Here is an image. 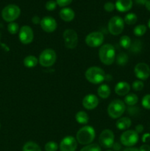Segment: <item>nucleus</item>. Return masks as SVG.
Returning a JSON list of instances; mask_svg holds the SVG:
<instances>
[{
	"mask_svg": "<svg viewBox=\"0 0 150 151\" xmlns=\"http://www.w3.org/2000/svg\"><path fill=\"white\" fill-rule=\"evenodd\" d=\"M99 101L95 94H89L85 96L82 100V106L87 110H93L98 106Z\"/></svg>",
	"mask_w": 150,
	"mask_h": 151,
	"instance_id": "16",
	"label": "nucleus"
},
{
	"mask_svg": "<svg viewBox=\"0 0 150 151\" xmlns=\"http://www.w3.org/2000/svg\"><path fill=\"white\" fill-rule=\"evenodd\" d=\"M0 127H1V125H0Z\"/></svg>",
	"mask_w": 150,
	"mask_h": 151,
	"instance_id": "49",
	"label": "nucleus"
},
{
	"mask_svg": "<svg viewBox=\"0 0 150 151\" xmlns=\"http://www.w3.org/2000/svg\"><path fill=\"white\" fill-rule=\"evenodd\" d=\"M107 151H113V150H107Z\"/></svg>",
	"mask_w": 150,
	"mask_h": 151,
	"instance_id": "48",
	"label": "nucleus"
},
{
	"mask_svg": "<svg viewBox=\"0 0 150 151\" xmlns=\"http://www.w3.org/2000/svg\"><path fill=\"white\" fill-rule=\"evenodd\" d=\"M131 125H132V121L130 118L127 116L119 118L116 123V128L120 131H126L128 128H130Z\"/></svg>",
	"mask_w": 150,
	"mask_h": 151,
	"instance_id": "20",
	"label": "nucleus"
},
{
	"mask_svg": "<svg viewBox=\"0 0 150 151\" xmlns=\"http://www.w3.org/2000/svg\"><path fill=\"white\" fill-rule=\"evenodd\" d=\"M138 97L134 93H129L124 97V103L129 106H134L138 103Z\"/></svg>",
	"mask_w": 150,
	"mask_h": 151,
	"instance_id": "24",
	"label": "nucleus"
},
{
	"mask_svg": "<svg viewBox=\"0 0 150 151\" xmlns=\"http://www.w3.org/2000/svg\"><path fill=\"white\" fill-rule=\"evenodd\" d=\"M130 91V85L125 81H120L115 86V92L119 96H126Z\"/></svg>",
	"mask_w": 150,
	"mask_h": 151,
	"instance_id": "17",
	"label": "nucleus"
},
{
	"mask_svg": "<svg viewBox=\"0 0 150 151\" xmlns=\"http://www.w3.org/2000/svg\"><path fill=\"white\" fill-rule=\"evenodd\" d=\"M58 147L59 146L57 143H56L55 142L50 141L46 143L44 149H45L46 151H57Z\"/></svg>",
	"mask_w": 150,
	"mask_h": 151,
	"instance_id": "32",
	"label": "nucleus"
},
{
	"mask_svg": "<svg viewBox=\"0 0 150 151\" xmlns=\"http://www.w3.org/2000/svg\"><path fill=\"white\" fill-rule=\"evenodd\" d=\"M104 9L107 12H113L116 9V6H115V4H113V2L107 1V2H106L104 4Z\"/></svg>",
	"mask_w": 150,
	"mask_h": 151,
	"instance_id": "37",
	"label": "nucleus"
},
{
	"mask_svg": "<svg viewBox=\"0 0 150 151\" xmlns=\"http://www.w3.org/2000/svg\"><path fill=\"white\" fill-rule=\"evenodd\" d=\"M104 37L102 32L95 31L90 32L85 38V42L89 47L96 48L100 47L104 42Z\"/></svg>",
	"mask_w": 150,
	"mask_h": 151,
	"instance_id": "9",
	"label": "nucleus"
},
{
	"mask_svg": "<svg viewBox=\"0 0 150 151\" xmlns=\"http://www.w3.org/2000/svg\"><path fill=\"white\" fill-rule=\"evenodd\" d=\"M138 21V16L135 13H129L125 16L124 22L128 25H133Z\"/></svg>",
	"mask_w": 150,
	"mask_h": 151,
	"instance_id": "27",
	"label": "nucleus"
},
{
	"mask_svg": "<svg viewBox=\"0 0 150 151\" xmlns=\"http://www.w3.org/2000/svg\"><path fill=\"white\" fill-rule=\"evenodd\" d=\"M19 38L24 44H29L34 39V32L32 28L28 25H24L19 29Z\"/></svg>",
	"mask_w": 150,
	"mask_h": 151,
	"instance_id": "13",
	"label": "nucleus"
},
{
	"mask_svg": "<svg viewBox=\"0 0 150 151\" xmlns=\"http://www.w3.org/2000/svg\"><path fill=\"white\" fill-rule=\"evenodd\" d=\"M146 30H147V27L146 25L138 24L134 28L133 32L136 36L141 37V36H143V35L146 32Z\"/></svg>",
	"mask_w": 150,
	"mask_h": 151,
	"instance_id": "30",
	"label": "nucleus"
},
{
	"mask_svg": "<svg viewBox=\"0 0 150 151\" xmlns=\"http://www.w3.org/2000/svg\"><path fill=\"white\" fill-rule=\"evenodd\" d=\"M80 151H101V147L97 144H90L85 146L81 149Z\"/></svg>",
	"mask_w": 150,
	"mask_h": 151,
	"instance_id": "33",
	"label": "nucleus"
},
{
	"mask_svg": "<svg viewBox=\"0 0 150 151\" xmlns=\"http://www.w3.org/2000/svg\"><path fill=\"white\" fill-rule=\"evenodd\" d=\"M132 4H133L132 0H117L115 6L118 11L124 13L129 11L132 8Z\"/></svg>",
	"mask_w": 150,
	"mask_h": 151,
	"instance_id": "18",
	"label": "nucleus"
},
{
	"mask_svg": "<svg viewBox=\"0 0 150 151\" xmlns=\"http://www.w3.org/2000/svg\"><path fill=\"white\" fill-rule=\"evenodd\" d=\"M57 5V4L56 1H54V0H49V1H48L46 3L45 7L47 10H49V11H52V10H55Z\"/></svg>",
	"mask_w": 150,
	"mask_h": 151,
	"instance_id": "36",
	"label": "nucleus"
},
{
	"mask_svg": "<svg viewBox=\"0 0 150 151\" xmlns=\"http://www.w3.org/2000/svg\"><path fill=\"white\" fill-rule=\"evenodd\" d=\"M21 9L16 4H8L3 8L1 11V17L5 22H13L19 17Z\"/></svg>",
	"mask_w": 150,
	"mask_h": 151,
	"instance_id": "6",
	"label": "nucleus"
},
{
	"mask_svg": "<svg viewBox=\"0 0 150 151\" xmlns=\"http://www.w3.org/2000/svg\"><path fill=\"white\" fill-rule=\"evenodd\" d=\"M125 110L126 106L124 102L119 99H116L109 104L107 107V114L112 119H119L121 117Z\"/></svg>",
	"mask_w": 150,
	"mask_h": 151,
	"instance_id": "4",
	"label": "nucleus"
},
{
	"mask_svg": "<svg viewBox=\"0 0 150 151\" xmlns=\"http://www.w3.org/2000/svg\"><path fill=\"white\" fill-rule=\"evenodd\" d=\"M134 73L140 81H145L150 76V67L146 63H138L134 68Z\"/></svg>",
	"mask_w": 150,
	"mask_h": 151,
	"instance_id": "12",
	"label": "nucleus"
},
{
	"mask_svg": "<svg viewBox=\"0 0 150 151\" xmlns=\"http://www.w3.org/2000/svg\"><path fill=\"white\" fill-rule=\"evenodd\" d=\"M143 48V44L140 40H135L133 43L131 44L130 47V51L132 52V53H135V54H138V53H140L142 50Z\"/></svg>",
	"mask_w": 150,
	"mask_h": 151,
	"instance_id": "26",
	"label": "nucleus"
},
{
	"mask_svg": "<svg viewBox=\"0 0 150 151\" xmlns=\"http://www.w3.org/2000/svg\"><path fill=\"white\" fill-rule=\"evenodd\" d=\"M139 139L138 134L134 130H126L120 137V141L126 147H132L138 143Z\"/></svg>",
	"mask_w": 150,
	"mask_h": 151,
	"instance_id": "8",
	"label": "nucleus"
},
{
	"mask_svg": "<svg viewBox=\"0 0 150 151\" xmlns=\"http://www.w3.org/2000/svg\"><path fill=\"white\" fill-rule=\"evenodd\" d=\"M143 107L146 109H150V94H146L141 100Z\"/></svg>",
	"mask_w": 150,
	"mask_h": 151,
	"instance_id": "35",
	"label": "nucleus"
},
{
	"mask_svg": "<svg viewBox=\"0 0 150 151\" xmlns=\"http://www.w3.org/2000/svg\"><path fill=\"white\" fill-rule=\"evenodd\" d=\"M114 134L110 129H105L101 131L99 135V139L101 146L105 148H110L113 147L114 144Z\"/></svg>",
	"mask_w": 150,
	"mask_h": 151,
	"instance_id": "11",
	"label": "nucleus"
},
{
	"mask_svg": "<svg viewBox=\"0 0 150 151\" xmlns=\"http://www.w3.org/2000/svg\"><path fill=\"white\" fill-rule=\"evenodd\" d=\"M139 151H150V146L147 144L143 145L140 147Z\"/></svg>",
	"mask_w": 150,
	"mask_h": 151,
	"instance_id": "42",
	"label": "nucleus"
},
{
	"mask_svg": "<svg viewBox=\"0 0 150 151\" xmlns=\"http://www.w3.org/2000/svg\"><path fill=\"white\" fill-rule=\"evenodd\" d=\"M76 121L81 125H86L89 121V116L88 114L84 111H79L75 115Z\"/></svg>",
	"mask_w": 150,
	"mask_h": 151,
	"instance_id": "22",
	"label": "nucleus"
},
{
	"mask_svg": "<svg viewBox=\"0 0 150 151\" xmlns=\"http://www.w3.org/2000/svg\"><path fill=\"white\" fill-rule=\"evenodd\" d=\"M64 44L66 48L73 50L76 48L78 44V35L73 29H66L63 34Z\"/></svg>",
	"mask_w": 150,
	"mask_h": 151,
	"instance_id": "10",
	"label": "nucleus"
},
{
	"mask_svg": "<svg viewBox=\"0 0 150 151\" xmlns=\"http://www.w3.org/2000/svg\"><path fill=\"white\" fill-rule=\"evenodd\" d=\"M19 26L17 23L16 22H10L7 25V30L12 35H15V34L17 33L19 31Z\"/></svg>",
	"mask_w": 150,
	"mask_h": 151,
	"instance_id": "31",
	"label": "nucleus"
},
{
	"mask_svg": "<svg viewBox=\"0 0 150 151\" xmlns=\"http://www.w3.org/2000/svg\"><path fill=\"white\" fill-rule=\"evenodd\" d=\"M148 1V0H135V3L138 4H141V5H145L146 2Z\"/></svg>",
	"mask_w": 150,
	"mask_h": 151,
	"instance_id": "44",
	"label": "nucleus"
},
{
	"mask_svg": "<svg viewBox=\"0 0 150 151\" xmlns=\"http://www.w3.org/2000/svg\"><path fill=\"white\" fill-rule=\"evenodd\" d=\"M97 94L99 97L101 99H107L110 97L111 94V90L107 84H101L98 88H97Z\"/></svg>",
	"mask_w": 150,
	"mask_h": 151,
	"instance_id": "21",
	"label": "nucleus"
},
{
	"mask_svg": "<svg viewBox=\"0 0 150 151\" xmlns=\"http://www.w3.org/2000/svg\"><path fill=\"white\" fill-rule=\"evenodd\" d=\"M96 137V131L91 125H85L77 131L76 139L82 145H88L92 143Z\"/></svg>",
	"mask_w": 150,
	"mask_h": 151,
	"instance_id": "1",
	"label": "nucleus"
},
{
	"mask_svg": "<svg viewBox=\"0 0 150 151\" xmlns=\"http://www.w3.org/2000/svg\"><path fill=\"white\" fill-rule=\"evenodd\" d=\"M72 1L73 0H56V2H57V4L58 6L64 7L69 5L72 2Z\"/></svg>",
	"mask_w": 150,
	"mask_h": 151,
	"instance_id": "38",
	"label": "nucleus"
},
{
	"mask_svg": "<svg viewBox=\"0 0 150 151\" xmlns=\"http://www.w3.org/2000/svg\"><path fill=\"white\" fill-rule=\"evenodd\" d=\"M150 141V134L149 133H146L142 137V142L144 143L149 142Z\"/></svg>",
	"mask_w": 150,
	"mask_h": 151,
	"instance_id": "39",
	"label": "nucleus"
},
{
	"mask_svg": "<svg viewBox=\"0 0 150 151\" xmlns=\"http://www.w3.org/2000/svg\"><path fill=\"white\" fill-rule=\"evenodd\" d=\"M128 60H129V57L124 52H120L116 56V62H117V64L119 66H125L127 63Z\"/></svg>",
	"mask_w": 150,
	"mask_h": 151,
	"instance_id": "28",
	"label": "nucleus"
},
{
	"mask_svg": "<svg viewBox=\"0 0 150 151\" xmlns=\"http://www.w3.org/2000/svg\"><path fill=\"white\" fill-rule=\"evenodd\" d=\"M145 7H146V8L147 10L150 11V0H148V1L146 2Z\"/></svg>",
	"mask_w": 150,
	"mask_h": 151,
	"instance_id": "46",
	"label": "nucleus"
},
{
	"mask_svg": "<svg viewBox=\"0 0 150 151\" xmlns=\"http://www.w3.org/2000/svg\"><path fill=\"white\" fill-rule=\"evenodd\" d=\"M148 27H149V28L150 29V19H149V22H148Z\"/></svg>",
	"mask_w": 150,
	"mask_h": 151,
	"instance_id": "47",
	"label": "nucleus"
},
{
	"mask_svg": "<svg viewBox=\"0 0 150 151\" xmlns=\"http://www.w3.org/2000/svg\"><path fill=\"white\" fill-rule=\"evenodd\" d=\"M144 87V83L142 81H140V80H137L135 81L132 84V88L134 91H140L141 90H143Z\"/></svg>",
	"mask_w": 150,
	"mask_h": 151,
	"instance_id": "34",
	"label": "nucleus"
},
{
	"mask_svg": "<svg viewBox=\"0 0 150 151\" xmlns=\"http://www.w3.org/2000/svg\"><path fill=\"white\" fill-rule=\"evenodd\" d=\"M41 19L38 16H35L32 18V22L34 24H41Z\"/></svg>",
	"mask_w": 150,
	"mask_h": 151,
	"instance_id": "40",
	"label": "nucleus"
},
{
	"mask_svg": "<svg viewBox=\"0 0 150 151\" xmlns=\"http://www.w3.org/2000/svg\"><path fill=\"white\" fill-rule=\"evenodd\" d=\"M85 77L91 83L99 84L106 79V74L101 68L99 66H91L85 71Z\"/></svg>",
	"mask_w": 150,
	"mask_h": 151,
	"instance_id": "3",
	"label": "nucleus"
},
{
	"mask_svg": "<svg viewBox=\"0 0 150 151\" xmlns=\"http://www.w3.org/2000/svg\"><path fill=\"white\" fill-rule=\"evenodd\" d=\"M57 54L52 49H46L43 50L38 58V63L43 67H50L55 63Z\"/></svg>",
	"mask_w": 150,
	"mask_h": 151,
	"instance_id": "5",
	"label": "nucleus"
},
{
	"mask_svg": "<svg viewBox=\"0 0 150 151\" xmlns=\"http://www.w3.org/2000/svg\"><path fill=\"white\" fill-rule=\"evenodd\" d=\"M60 151H75L77 148V141L72 136H67L60 143Z\"/></svg>",
	"mask_w": 150,
	"mask_h": 151,
	"instance_id": "14",
	"label": "nucleus"
},
{
	"mask_svg": "<svg viewBox=\"0 0 150 151\" xmlns=\"http://www.w3.org/2000/svg\"><path fill=\"white\" fill-rule=\"evenodd\" d=\"M41 28L46 32H52L57 29V24L55 19L51 16H45L41 21Z\"/></svg>",
	"mask_w": 150,
	"mask_h": 151,
	"instance_id": "15",
	"label": "nucleus"
},
{
	"mask_svg": "<svg viewBox=\"0 0 150 151\" xmlns=\"http://www.w3.org/2000/svg\"><path fill=\"white\" fill-rule=\"evenodd\" d=\"M22 151H41V147L34 142H27L23 146Z\"/></svg>",
	"mask_w": 150,
	"mask_h": 151,
	"instance_id": "25",
	"label": "nucleus"
},
{
	"mask_svg": "<svg viewBox=\"0 0 150 151\" xmlns=\"http://www.w3.org/2000/svg\"><path fill=\"white\" fill-rule=\"evenodd\" d=\"M113 147V150H114L119 151L121 150V145L119 142H116V143H114V144H113V147Z\"/></svg>",
	"mask_w": 150,
	"mask_h": 151,
	"instance_id": "43",
	"label": "nucleus"
},
{
	"mask_svg": "<svg viewBox=\"0 0 150 151\" xmlns=\"http://www.w3.org/2000/svg\"><path fill=\"white\" fill-rule=\"evenodd\" d=\"M119 44H120V46L122 48L127 50L130 47L132 41H131V38L128 35H122L120 38V40H119Z\"/></svg>",
	"mask_w": 150,
	"mask_h": 151,
	"instance_id": "29",
	"label": "nucleus"
},
{
	"mask_svg": "<svg viewBox=\"0 0 150 151\" xmlns=\"http://www.w3.org/2000/svg\"><path fill=\"white\" fill-rule=\"evenodd\" d=\"M123 151H139V149L136 148V147H126V148H125Z\"/></svg>",
	"mask_w": 150,
	"mask_h": 151,
	"instance_id": "45",
	"label": "nucleus"
},
{
	"mask_svg": "<svg viewBox=\"0 0 150 151\" xmlns=\"http://www.w3.org/2000/svg\"><path fill=\"white\" fill-rule=\"evenodd\" d=\"M23 63L26 68H33L38 63V59L34 55H28L24 58Z\"/></svg>",
	"mask_w": 150,
	"mask_h": 151,
	"instance_id": "23",
	"label": "nucleus"
},
{
	"mask_svg": "<svg viewBox=\"0 0 150 151\" xmlns=\"http://www.w3.org/2000/svg\"><path fill=\"white\" fill-rule=\"evenodd\" d=\"M60 17L64 22H71L74 19L75 13L70 7H63L60 11Z\"/></svg>",
	"mask_w": 150,
	"mask_h": 151,
	"instance_id": "19",
	"label": "nucleus"
},
{
	"mask_svg": "<svg viewBox=\"0 0 150 151\" xmlns=\"http://www.w3.org/2000/svg\"><path fill=\"white\" fill-rule=\"evenodd\" d=\"M144 125H141V124H139V125H137L136 126H135V131H136L138 134H141V133H142L143 131H144Z\"/></svg>",
	"mask_w": 150,
	"mask_h": 151,
	"instance_id": "41",
	"label": "nucleus"
},
{
	"mask_svg": "<svg viewBox=\"0 0 150 151\" xmlns=\"http://www.w3.org/2000/svg\"><path fill=\"white\" fill-rule=\"evenodd\" d=\"M99 57L102 63L107 66L112 65L116 60V50L112 44H103L99 51Z\"/></svg>",
	"mask_w": 150,
	"mask_h": 151,
	"instance_id": "2",
	"label": "nucleus"
},
{
	"mask_svg": "<svg viewBox=\"0 0 150 151\" xmlns=\"http://www.w3.org/2000/svg\"><path fill=\"white\" fill-rule=\"evenodd\" d=\"M109 32L113 35H119L123 32L124 28V22L121 17L119 16H113L109 20L107 25Z\"/></svg>",
	"mask_w": 150,
	"mask_h": 151,
	"instance_id": "7",
	"label": "nucleus"
}]
</instances>
